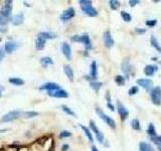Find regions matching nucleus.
<instances>
[{
    "instance_id": "1",
    "label": "nucleus",
    "mask_w": 161,
    "mask_h": 151,
    "mask_svg": "<svg viewBox=\"0 0 161 151\" xmlns=\"http://www.w3.org/2000/svg\"><path fill=\"white\" fill-rule=\"evenodd\" d=\"M80 4L82 6L83 11L86 13L88 16L95 17L98 15L97 10L92 6V1H89V0H80Z\"/></svg>"
},
{
    "instance_id": "2",
    "label": "nucleus",
    "mask_w": 161,
    "mask_h": 151,
    "mask_svg": "<svg viewBox=\"0 0 161 151\" xmlns=\"http://www.w3.org/2000/svg\"><path fill=\"white\" fill-rule=\"evenodd\" d=\"M71 40L73 41H77V42H80L85 45L86 49H92V43H91L90 38L87 33L83 34V35H75L71 38Z\"/></svg>"
},
{
    "instance_id": "3",
    "label": "nucleus",
    "mask_w": 161,
    "mask_h": 151,
    "mask_svg": "<svg viewBox=\"0 0 161 151\" xmlns=\"http://www.w3.org/2000/svg\"><path fill=\"white\" fill-rule=\"evenodd\" d=\"M96 112H97V114L99 115V117L101 118V119L103 120V121L105 122V123L107 124V125L110 126L112 129H115V128H116V123H115L114 120H113L111 117H109L108 115H106V114L104 113L103 111L101 110V109L97 108V109H96Z\"/></svg>"
},
{
    "instance_id": "4",
    "label": "nucleus",
    "mask_w": 161,
    "mask_h": 151,
    "mask_svg": "<svg viewBox=\"0 0 161 151\" xmlns=\"http://www.w3.org/2000/svg\"><path fill=\"white\" fill-rule=\"evenodd\" d=\"M150 97H151L152 103H153L154 105L159 106L161 104V88L160 87H155V88L152 90L151 94H150Z\"/></svg>"
},
{
    "instance_id": "5",
    "label": "nucleus",
    "mask_w": 161,
    "mask_h": 151,
    "mask_svg": "<svg viewBox=\"0 0 161 151\" xmlns=\"http://www.w3.org/2000/svg\"><path fill=\"white\" fill-rule=\"evenodd\" d=\"M12 11V1H5V4L0 10V16L3 18H8Z\"/></svg>"
},
{
    "instance_id": "6",
    "label": "nucleus",
    "mask_w": 161,
    "mask_h": 151,
    "mask_svg": "<svg viewBox=\"0 0 161 151\" xmlns=\"http://www.w3.org/2000/svg\"><path fill=\"white\" fill-rule=\"evenodd\" d=\"M19 116H20V112H19V111H10V112L5 114V115L2 117L1 121L4 122V123L11 122V121H14L15 119H17Z\"/></svg>"
},
{
    "instance_id": "7",
    "label": "nucleus",
    "mask_w": 161,
    "mask_h": 151,
    "mask_svg": "<svg viewBox=\"0 0 161 151\" xmlns=\"http://www.w3.org/2000/svg\"><path fill=\"white\" fill-rule=\"evenodd\" d=\"M75 15H76L75 9H74L73 7H69V8H67V10H65V11L62 12V14L60 15V20L69 21V20H71V18H74Z\"/></svg>"
},
{
    "instance_id": "8",
    "label": "nucleus",
    "mask_w": 161,
    "mask_h": 151,
    "mask_svg": "<svg viewBox=\"0 0 161 151\" xmlns=\"http://www.w3.org/2000/svg\"><path fill=\"white\" fill-rule=\"evenodd\" d=\"M90 127H91V129H92L93 132H95L98 141H99L100 143H103L104 142V135H103V133H102L101 131L97 128V126H96L94 121H90Z\"/></svg>"
},
{
    "instance_id": "9",
    "label": "nucleus",
    "mask_w": 161,
    "mask_h": 151,
    "mask_svg": "<svg viewBox=\"0 0 161 151\" xmlns=\"http://www.w3.org/2000/svg\"><path fill=\"white\" fill-rule=\"evenodd\" d=\"M60 89V85H58L56 83H45L44 85L40 87V90H45L47 92H53Z\"/></svg>"
},
{
    "instance_id": "10",
    "label": "nucleus",
    "mask_w": 161,
    "mask_h": 151,
    "mask_svg": "<svg viewBox=\"0 0 161 151\" xmlns=\"http://www.w3.org/2000/svg\"><path fill=\"white\" fill-rule=\"evenodd\" d=\"M136 83L147 91H149L152 88V85H153V82L149 79H140V80H137Z\"/></svg>"
},
{
    "instance_id": "11",
    "label": "nucleus",
    "mask_w": 161,
    "mask_h": 151,
    "mask_svg": "<svg viewBox=\"0 0 161 151\" xmlns=\"http://www.w3.org/2000/svg\"><path fill=\"white\" fill-rule=\"evenodd\" d=\"M103 40H104V43L107 47H112L114 45V39H113L112 35H111L110 31H105L103 34Z\"/></svg>"
},
{
    "instance_id": "12",
    "label": "nucleus",
    "mask_w": 161,
    "mask_h": 151,
    "mask_svg": "<svg viewBox=\"0 0 161 151\" xmlns=\"http://www.w3.org/2000/svg\"><path fill=\"white\" fill-rule=\"evenodd\" d=\"M49 95L53 98H67L69 97L67 92L62 89L56 90V91H53V92H49Z\"/></svg>"
},
{
    "instance_id": "13",
    "label": "nucleus",
    "mask_w": 161,
    "mask_h": 151,
    "mask_svg": "<svg viewBox=\"0 0 161 151\" xmlns=\"http://www.w3.org/2000/svg\"><path fill=\"white\" fill-rule=\"evenodd\" d=\"M18 47H19L18 43L14 42V41H7V42L5 43V45H4V49H5V51L8 52V54H12L15 49H18Z\"/></svg>"
},
{
    "instance_id": "14",
    "label": "nucleus",
    "mask_w": 161,
    "mask_h": 151,
    "mask_svg": "<svg viewBox=\"0 0 161 151\" xmlns=\"http://www.w3.org/2000/svg\"><path fill=\"white\" fill-rule=\"evenodd\" d=\"M117 109H118V113H119V115L121 116V118L123 120H125L126 118L128 117V115H129V112H128V110L125 108V106L122 105L120 102H118L117 103Z\"/></svg>"
},
{
    "instance_id": "15",
    "label": "nucleus",
    "mask_w": 161,
    "mask_h": 151,
    "mask_svg": "<svg viewBox=\"0 0 161 151\" xmlns=\"http://www.w3.org/2000/svg\"><path fill=\"white\" fill-rule=\"evenodd\" d=\"M62 51L67 60H71V47H69V45L67 42L62 43Z\"/></svg>"
},
{
    "instance_id": "16",
    "label": "nucleus",
    "mask_w": 161,
    "mask_h": 151,
    "mask_svg": "<svg viewBox=\"0 0 161 151\" xmlns=\"http://www.w3.org/2000/svg\"><path fill=\"white\" fill-rule=\"evenodd\" d=\"M157 70H158V67H156V65H147V67L144 69V74L146 76H148V77H151V76H153L154 74L156 73V72H157Z\"/></svg>"
},
{
    "instance_id": "17",
    "label": "nucleus",
    "mask_w": 161,
    "mask_h": 151,
    "mask_svg": "<svg viewBox=\"0 0 161 151\" xmlns=\"http://www.w3.org/2000/svg\"><path fill=\"white\" fill-rule=\"evenodd\" d=\"M64 72H65V74H66V76L69 78V80L71 81V82H73L74 81V71H73V69H71V65H64Z\"/></svg>"
},
{
    "instance_id": "18",
    "label": "nucleus",
    "mask_w": 161,
    "mask_h": 151,
    "mask_svg": "<svg viewBox=\"0 0 161 151\" xmlns=\"http://www.w3.org/2000/svg\"><path fill=\"white\" fill-rule=\"evenodd\" d=\"M121 67H122L123 73L125 74L126 76H129L130 71H131V65H130V63H129V61H127V60L124 61L121 65Z\"/></svg>"
},
{
    "instance_id": "19",
    "label": "nucleus",
    "mask_w": 161,
    "mask_h": 151,
    "mask_svg": "<svg viewBox=\"0 0 161 151\" xmlns=\"http://www.w3.org/2000/svg\"><path fill=\"white\" fill-rule=\"evenodd\" d=\"M23 20H24V17H23L22 13H19V14H16L12 19V24L13 25H20L22 24Z\"/></svg>"
},
{
    "instance_id": "20",
    "label": "nucleus",
    "mask_w": 161,
    "mask_h": 151,
    "mask_svg": "<svg viewBox=\"0 0 161 151\" xmlns=\"http://www.w3.org/2000/svg\"><path fill=\"white\" fill-rule=\"evenodd\" d=\"M45 47V39L40 38V36H38L37 38H36V41H35V47L37 50H42L44 49Z\"/></svg>"
},
{
    "instance_id": "21",
    "label": "nucleus",
    "mask_w": 161,
    "mask_h": 151,
    "mask_svg": "<svg viewBox=\"0 0 161 151\" xmlns=\"http://www.w3.org/2000/svg\"><path fill=\"white\" fill-rule=\"evenodd\" d=\"M90 76L92 79H97L98 76V70H97V63L94 61L92 63H91V70H90Z\"/></svg>"
},
{
    "instance_id": "22",
    "label": "nucleus",
    "mask_w": 161,
    "mask_h": 151,
    "mask_svg": "<svg viewBox=\"0 0 161 151\" xmlns=\"http://www.w3.org/2000/svg\"><path fill=\"white\" fill-rule=\"evenodd\" d=\"M139 150L140 151H154L153 147L147 142H141L139 144Z\"/></svg>"
},
{
    "instance_id": "23",
    "label": "nucleus",
    "mask_w": 161,
    "mask_h": 151,
    "mask_svg": "<svg viewBox=\"0 0 161 151\" xmlns=\"http://www.w3.org/2000/svg\"><path fill=\"white\" fill-rule=\"evenodd\" d=\"M38 36L44 38L45 40H46V39H53V38H56L58 35H56V33H53V32H40V33L38 34Z\"/></svg>"
},
{
    "instance_id": "24",
    "label": "nucleus",
    "mask_w": 161,
    "mask_h": 151,
    "mask_svg": "<svg viewBox=\"0 0 161 151\" xmlns=\"http://www.w3.org/2000/svg\"><path fill=\"white\" fill-rule=\"evenodd\" d=\"M40 63H41V65H42L44 67H49V65H53V58H49V56H44V58H42L40 60Z\"/></svg>"
},
{
    "instance_id": "25",
    "label": "nucleus",
    "mask_w": 161,
    "mask_h": 151,
    "mask_svg": "<svg viewBox=\"0 0 161 151\" xmlns=\"http://www.w3.org/2000/svg\"><path fill=\"white\" fill-rule=\"evenodd\" d=\"M9 83L14 85V86H22V85H24V81L19 78H10Z\"/></svg>"
},
{
    "instance_id": "26",
    "label": "nucleus",
    "mask_w": 161,
    "mask_h": 151,
    "mask_svg": "<svg viewBox=\"0 0 161 151\" xmlns=\"http://www.w3.org/2000/svg\"><path fill=\"white\" fill-rule=\"evenodd\" d=\"M80 127L83 129V131H84V132H85V134H86V136L88 137V139L90 140V142H94V138H93V135H92V133H91V131L89 130V129L87 128L86 126L80 125Z\"/></svg>"
},
{
    "instance_id": "27",
    "label": "nucleus",
    "mask_w": 161,
    "mask_h": 151,
    "mask_svg": "<svg viewBox=\"0 0 161 151\" xmlns=\"http://www.w3.org/2000/svg\"><path fill=\"white\" fill-rule=\"evenodd\" d=\"M147 133L150 135V137H155L157 136L156 135V130H155V127L152 123L149 124V126H148V129H147Z\"/></svg>"
},
{
    "instance_id": "28",
    "label": "nucleus",
    "mask_w": 161,
    "mask_h": 151,
    "mask_svg": "<svg viewBox=\"0 0 161 151\" xmlns=\"http://www.w3.org/2000/svg\"><path fill=\"white\" fill-rule=\"evenodd\" d=\"M109 5H110L111 9L117 10L119 8V6H120V2L118 0H110L109 1Z\"/></svg>"
},
{
    "instance_id": "29",
    "label": "nucleus",
    "mask_w": 161,
    "mask_h": 151,
    "mask_svg": "<svg viewBox=\"0 0 161 151\" xmlns=\"http://www.w3.org/2000/svg\"><path fill=\"white\" fill-rule=\"evenodd\" d=\"M131 126H132V128L134 129V130H141V125H140V122H139V120H137V119H134V120H132V122H131Z\"/></svg>"
},
{
    "instance_id": "30",
    "label": "nucleus",
    "mask_w": 161,
    "mask_h": 151,
    "mask_svg": "<svg viewBox=\"0 0 161 151\" xmlns=\"http://www.w3.org/2000/svg\"><path fill=\"white\" fill-rule=\"evenodd\" d=\"M121 16H122V18H123V20L126 21V22H129V21H131V19H132L131 15H130L128 12H126V11H122L121 12Z\"/></svg>"
},
{
    "instance_id": "31",
    "label": "nucleus",
    "mask_w": 161,
    "mask_h": 151,
    "mask_svg": "<svg viewBox=\"0 0 161 151\" xmlns=\"http://www.w3.org/2000/svg\"><path fill=\"white\" fill-rule=\"evenodd\" d=\"M115 82L117 83L118 86H123V85L125 84V78H124L123 76H116Z\"/></svg>"
},
{
    "instance_id": "32",
    "label": "nucleus",
    "mask_w": 161,
    "mask_h": 151,
    "mask_svg": "<svg viewBox=\"0 0 161 151\" xmlns=\"http://www.w3.org/2000/svg\"><path fill=\"white\" fill-rule=\"evenodd\" d=\"M62 111H64L65 113H67V115L75 116V117H76V113L74 112V111H71V109L69 108V107L66 106V105H62Z\"/></svg>"
},
{
    "instance_id": "33",
    "label": "nucleus",
    "mask_w": 161,
    "mask_h": 151,
    "mask_svg": "<svg viewBox=\"0 0 161 151\" xmlns=\"http://www.w3.org/2000/svg\"><path fill=\"white\" fill-rule=\"evenodd\" d=\"M102 83H98V82H91L90 83V86H91V88H93L95 90V91H99L100 89H101V87H102Z\"/></svg>"
},
{
    "instance_id": "34",
    "label": "nucleus",
    "mask_w": 161,
    "mask_h": 151,
    "mask_svg": "<svg viewBox=\"0 0 161 151\" xmlns=\"http://www.w3.org/2000/svg\"><path fill=\"white\" fill-rule=\"evenodd\" d=\"M150 42H151V45L153 47H155L156 49L159 47V45H158V40L156 39V38L154 35H152L151 36V39H150Z\"/></svg>"
},
{
    "instance_id": "35",
    "label": "nucleus",
    "mask_w": 161,
    "mask_h": 151,
    "mask_svg": "<svg viewBox=\"0 0 161 151\" xmlns=\"http://www.w3.org/2000/svg\"><path fill=\"white\" fill-rule=\"evenodd\" d=\"M151 140L156 144L158 145L159 147H161V136H155V137H151Z\"/></svg>"
},
{
    "instance_id": "36",
    "label": "nucleus",
    "mask_w": 161,
    "mask_h": 151,
    "mask_svg": "<svg viewBox=\"0 0 161 151\" xmlns=\"http://www.w3.org/2000/svg\"><path fill=\"white\" fill-rule=\"evenodd\" d=\"M38 113L37 112H34V111H29V112H25L24 113V116L26 118H33L35 116H37Z\"/></svg>"
},
{
    "instance_id": "37",
    "label": "nucleus",
    "mask_w": 161,
    "mask_h": 151,
    "mask_svg": "<svg viewBox=\"0 0 161 151\" xmlns=\"http://www.w3.org/2000/svg\"><path fill=\"white\" fill-rule=\"evenodd\" d=\"M71 135V133L69 132V131H62V132L60 133V138H66V137H69Z\"/></svg>"
},
{
    "instance_id": "38",
    "label": "nucleus",
    "mask_w": 161,
    "mask_h": 151,
    "mask_svg": "<svg viewBox=\"0 0 161 151\" xmlns=\"http://www.w3.org/2000/svg\"><path fill=\"white\" fill-rule=\"evenodd\" d=\"M139 92V89H138V87H132L131 89L129 90V95L130 96H133V95H135V94H137Z\"/></svg>"
},
{
    "instance_id": "39",
    "label": "nucleus",
    "mask_w": 161,
    "mask_h": 151,
    "mask_svg": "<svg viewBox=\"0 0 161 151\" xmlns=\"http://www.w3.org/2000/svg\"><path fill=\"white\" fill-rule=\"evenodd\" d=\"M156 24H157V20H156V19H152V20H147L146 21V25L150 26V27L155 26Z\"/></svg>"
},
{
    "instance_id": "40",
    "label": "nucleus",
    "mask_w": 161,
    "mask_h": 151,
    "mask_svg": "<svg viewBox=\"0 0 161 151\" xmlns=\"http://www.w3.org/2000/svg\"><path fill=\"white\" fill-rule=\"evenodd\" d=\"M4 56H5V51H4V49L2 47H0V62L3 60Z\"/></svg>"
},
{
    "instance_id": "41",
    "label": "nucleus",
    "mask_w": 161,
    "mask_h": 151,
    "mask_svg": "<svg viewBox=\"0 0 161 151\" xmlns=\"http://www.w3.org/2000/svg\"><path fill=\"white\" fill-rule=\"evenodd\" d=\"M140 3V1H138V0H130L129 1V4L131 7H133V6H135L136 4H139Z\"/></svg>"
},
{
    "instance_id": "42",
    "label": "nucleus",
    "mask_w": 161,
    "mask_h": 151,
    "mask_svg": "<svg viewBox=\"0 0 161 151\" xmlns=\"http://www.w3.org/2000/svg\"><path fill=\"white\" fill-rule=\"evenodd\" d=\"M6 22H7V18H3V17L0 16V25L6 24Z\"/></svg>"
},
{
    "instance_id": "43",
    "label": "nucleus",
    "mask_w": 161,
    "mask_h": 151,
    "mask_svg": "<svg viewBox=\"0 0 161 151\" xmlns=\"http://www.w3.org/2000/svg\"><path fill=\"white\" fill-rule=\"evenodd\" d=\"M69 146L67 145V144H64V145L62 146V151H67L69 150Z\"/></svg>"
},
{
    "instance_id": "44",
    "label": "nucleus",
    "mask_w": 161,
    "mask_h": 151,
    "mask_svg": "<svg viewBox=\"0 0 161 151\" xmlns=\"http://www.w3.org/2000/svg\"><path fill=\"white\" fill-rule=\"evenodd\" d=\"M145 31H146L145 29H140V28H136V32H137V33L142 34V33H145Z\"/></svg>"
},
{
    "instance_id": "45",
    "label": "nucleus",
    "mask_w": 161,
    "mask_h": 151,
    "mask_svg": "<svg viewBox=\"0 0 161 151\" xmlns=\"http://www.w3.org/2000/svg\"><path fill=\"white\" fill-rule=\"evenodd\" d=\"M107 106L109 107V109H110L111 111H115V107L113 106V105L111 104V103H108V104H107Z\"/></svg>"
},
{
    "instance_id": "46",
    "label": "nucleus",
    "mask_w": 161,
    "mask_h": 151,
    "mask_svg": "<svg viewBox=\"0 0 161 151\" xmlns=\"http://www.w3.org/2000/svg\"><path fill=\"white\" fill-rule=\"evenodd\" d=\"M92 151H99V150L97 149V147H96V146H93V147H92Z\"/></svg>"
},
{
    "instance_id": "47",
    "label": "nucleus",
    "mask_w": 161,
    "mask_h": 151,
    "mask_svg": "<svg viewBox=\"0 0 161 151\" xmlns=\"http://www.w3.org/2000/svg\"><path fill=\"white\" fill-rule=\"evenodd\" d=\"M2 90H3V88H2V87H0V98L2 97V93H1V91Z\"/></svg>"
},
{
    "instance_id": "48",
    "label": "nucleus",
    "mask_w": 161,
    "mask_h": 151,
    "mask_svg": "<svg viewBox=\"0 0 161 151\" xmlns=\"http://www.w3.org/2000/svg\"><path fill=\"white\" fill-rule=\"evenodd\" d=\"M157 50H158V51H159L160 54H161V47H158V49H157Z\"/></svg>"
},
{
    "instance_id": "49",
    "label": "nucleus",
    "mask_w": 161,
    "mask_h": 151,
    "mask_svg": "<svg viewBox=\"0 0 161 151\" xmlns=\"http://www.w3.org/2000/svg\"><path fill=\"white\" fill-rule=\"evenodd\" d=\"M159 151H161V147H159Z\"/></svg>"
},
{
    "instance_id": "50",
    "label": "nucleus",
    "mask_w": 161,
    "mask_h": 151,
    "mask_svg": "<svg viewBox=\"0 0 161 151\" xmlns=\"http://www.w3.org/2000/svg\"><path fill=\"white\" fill-rule=\"evenodd\" d=\"M0 41H1V38H0Z\"/></svg>"
}]
</instances>
